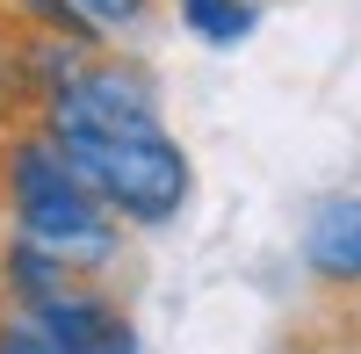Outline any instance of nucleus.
<instances>
[{"label":"nucleus","instance_id":"f257e3e1","mask_svg":"<svg viewBox=\"0 0 361 354\" xmlns=\"http://www.w3.org/2000/svg\"><path fill=\"white\" fill-rule=\"evenodd\" d=\"M0 217H8V231L58 253L80 282L109 275L130 253V231L94 202V188L73 173V159L51 145L44 123L0 130Z\"/></svg>","mask_w":361,"mask_h":354},{"label":"nucleus","instance_id":"20e7f679","mask_svg":"<svg viewBox=\"0 0 361 354\" xmlns=\"http://www.w3.org/2000/svg\"><path fill=\"white\" fill-rule=\"evenodd\" d=\"M304 275L325 289H361V195H325L304 217Z\"/></svg>","mask_w":361,"mask_h":354},{"label":"nucleus","instance_id":"6e6552de","mask_svg":"<svg viewBox=\"0 0 361 354\" xmlns=\"http://www.w3.org/2000/svg\"><path fill=\"white\" fill-rule=\"evenodd\" d=\"M0 354H51V347H44V333L29 326L22 311H0Z\"/></svg>","mask_w":361,"mask_h":354},{"label":"nucleus","instance_id":"39448f33","mask_svg":"<svg viewBox=\"0 0 361 354\" xmlns=\"http://www.w3.org/2000/svg\"><path fill=\"white\" fill-rule=\"evenodd\" d=\"M80 275L66 268L58 253H44L37 239H22V231H0V311H44L51 297H66Z\"/></svg>","mask_w":361,"mask_h":354},{"label":"nucleus","instance_id":"0eeeda50","mask_svg":"<svg viewBox=\"0 0 361 354\" xmlns=\"http://www.w3.org/2000/svg\"><path fill=\"white\" fill-rule=\"evenodd\" d=\"M73 8H80V15H87V22H94L102 37L116 44V37H137V29L152 22L159 0H73Z\"/></svg>","mask_w":361,"mask_h":354},{"label":"nucleus","instance_id":"7ed1b4c3","mask_svg":"<svg viewBox=\"0 0 361 354\" xmlns=\"http://www.w3.org/2000/svg\"><path fill=\"white\" fill-rule=\"evenodd\" d=\"M29 326L44 333L51 354H145L137 318L123 311V297H109L102 282H73L66 297L29 311Z\"/></svg>","mask_w":361,"mask_h":354},{"label":"nucleus","instance_id":"f03ea898","mask_svg":"<svg viewBox=\"0 0 361 354\" xmlns=\"http://www.w3.org/2000/svg\"><path fill=\"white\" fill-rule=\"evenodd\" d=\"M51 145L73 159V173L123 231H166L195 202V159L166 123L145 130H51Z\"/></svg>","mask_w":361,"mask_h":354},{"label":"nucleus","instance_id":"423d86ee","mask_svg":"<svg viewBox=\"0 0 361 354\" xmlns=\"http://www.w3.org/2000/svg\"><path fill=\"white\" fill-rule=\"evenodd\" d=\"M260 15H267V0H173V22L188 29L195 44H209V51H238V44H253Z\"/></svg>","mask_w":361,"mask_h":354}]
</instances>
